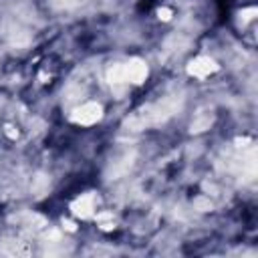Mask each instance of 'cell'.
<instances>
[{
	"mask_svg": "<svg viewBox=\"0 0 258 258\" xmlns=\"http://www.w3.org/2000/svg\"><path fill=\"white\" fill-rule=\"evenodd\" d=\"M107 77L111 83H141L147 77V67L141 60L133 58L129 62L115 64Z\"/></svg>",
	"mask_w": 258,
	"mask_h": 258,
	"instance_id": "1",
	"label": "cell"
},
{
	"mask_svg": "<svg viewBox=\"0 0 258 258\" xmlns=\"http://www.w3.org/2000/svg\"><path fill=\"white\" fill-rule=\"evenodd\" d=\"M71 119L75 123H81V125H91V123H95V121L101 119V105H97V103H85V105H81L71 115Z\"/></svg>",
	"mask_w": 258,
	"mask_h": 258,
	"instance_id": "2",
	"label": "cell"
},
{
	"mask_svg": "<svg viewBox=\"0 0 258 258\" xmlns=\"http://www.w3.org/2000/svg\"><path fill=\"white\" fill-rule=\"evenodd\" d=\"M216 69H218V64H216L210 56H198V58H194V60L189 62L187 73H189L191 77H200V79H204V77L212 75Z\"/></svg>",
	"mask_w": 258,
	"mask_h": 258,
	"instance_id": "3",
	"label": "cell"
},
{
	"mask_svg": "<svg viewBox=\"0 0 258 258\" xmlns=\"http://www.w3.org/2000/svg\"><path fill=\"white\" fill-rule=\"evenodd\" d=\"M97 202H99V200H97L93 194L81 196L79 200L73 202V214H75V216H81V218H89V216L95 212Z\"/></svg>",
	"mask_w": 258,
	"mask_h": 258,
	"instance_id": "4",
	"label": "cell"
},
{
	"mask_svg": "<svg viewBox=\"0 0 258 258\" xmlns=\"http://www.w3.org/2000/svg\"><path fill=\"white\" fill-rule=\"evenodd\" d=\"M212 119H214L212 111H200L196 115V119L191 121V131H204V129H208L210 123H212Z\"/></svg>",
	"mask_w": 258,
	"mask_h": 258,
	"instance_id": "5",
	"label": "cell"
},
{
	"mask_svg": "<svg viewBox=\"0 0 258 258\" xmlns=\"http://www.w3.org/2000/svg\"><path fill=\"white\" fill-rule=\"evenodd\" d=\"M87 0H52V4L56 8H64V10H71V8H79L83 6Z\"/></svg>",
	"mask_w": 258,
	"mask_h": 258,
	"instance_id": "6",
	"label": "cell"
}]
</instances>
